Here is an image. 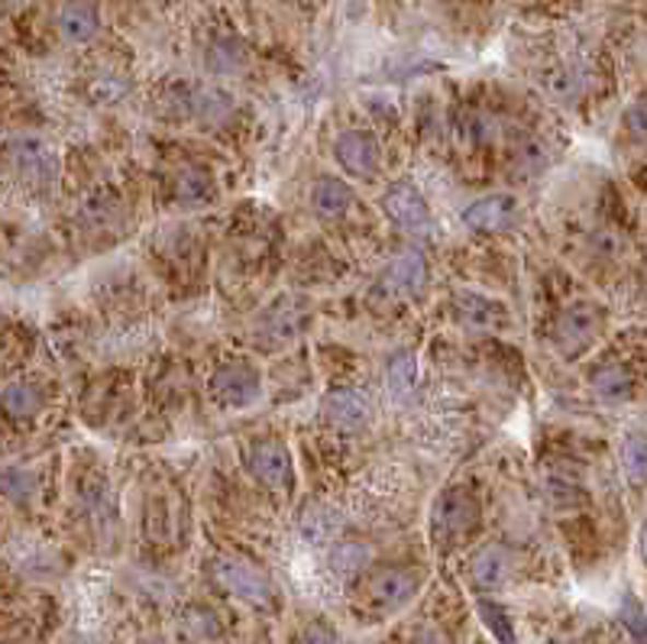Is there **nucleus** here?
<instances>
[{
    "instance_id": "nucleus-1",
    "label": "nucleus",
    "mask_w": 647,
    "mask_h": 644,
    "mask_svg": "<svg viewBox=\"0 0 647 644\" xmlns=\"http://www.w3.org/2000/svg\"><path fill=\"white\" fill-rule=\"evenodd\" d=\"M0 165L3 172L26 192H49L56 185V152L39 137H13L0 149Z\"/></svg>"
},
{
    "instance_id": "nucleus-2",
    "label": "nucleus",
    "mask_w": 647,
    "mask_h": 644,
    "mask_svg": "<svg viewBox=\"0 0 647 644\" xmlns=\"http://www.w3.org/2000/svg\"><path fill=\"white\" fill-rule=\"evenodd\" d=\"M418 586H421V576L415 571H408V567H382V571L366 576L362 602L376 616H392V612L405 609L415 599Z\"/></svg>"
},
{
    "instance_id": "nucleus-3",
    "label": "nucleus",
    "mask_w": 647,
    "mask_h": 644,
    "mask_svg": "<svg viewBox=\"0 0 647 644\" xmlns=\"http://www.w3.org/2000/svg\"><path fill=\"white\" fill-rule=\"evenodd\" d=\"M602 334V311L589 301H576L570 308H564L554 321V347L561 350V357L576 359L582 357Z\"/></svg>"
},
{
    "instance_id": "nucleus-4",
    "label": "nucleus",
    "mask_w": 647,
    "mask_h": 644,
    "mask_svg": "<svg viewBox=\"0 0 647 644\" xmlns=\"http://www.w3.org/2000/svg\"><path fill=\"white\" fill-rule=\"evenodd\" d=\"M480 515H483L480 499L470 490L453 486V490L440 493L431 511V528L437 541H460V538H466L470 531L480 528Z\"/></svg>"
},
{
    "instance_id": "nucleus-5",
    "label": "nucleus",
    "mask_w": 647,
    "mask_h": 644,
    "mask_svg": "<svg viewBox=\"0 0 647 644\" xmlns=\"http://www.w3.org/2000/svg\"><path fill=\"white\" fill-rule=\"evenodd\" d=\"M215 579L236 599L250 602V606H263L269 609L276 602V589L269 583L266 573H259L253 564L236 561V557H220L215 564Z\"/></svg>"
},
{
    "instance_id": "nucleus-6",
    "label": "nucleus",
    "mask_w": 647,
    "mask_h": 644,
    "mask_svg": "<svg viewBox=\"0 0 647 644\" xmlns=\"http://www.w3.org/2000/svg\"><path fill=\"white\" fill-rule=\"evenodd\" d=\"M382 211L389 220L412 233V237H431L434 233V215L428 202L421 198V192L412 182H395L385 195H382Z\"/></svg>"
},
{
    "instance_id": "nucleus-7",
    "label": "nucleus",
    "mask_w": 647,
    "mask_h": 644,
    "mask_svg": "<svg viewBox=\"0 0 647 644\" xmlns=\"http://www.w3.org/2000/svg\"><path fill=\"white\" fill-rule=\"evenodd\" d=\"M246 467L253 473L256 483H263L266 490H276V493H286L291 490V480H294V467H291V453L282 440H256L250 450H246Z\"/></svg>"
},
{
    "instance_id": "nucleus-8",
    "label": "nucleus",
    "mask_w": 647,
    "mask_h": 644,
    "mask_svg": "<svg viewBox=\"0 0 647 644\" xmlns=\"http://www.w3.org/2000/svg\"><path fill=\"white\" fill-rule=\"evenodd\" d=\"M211 399L223 409H250L263 386H259V372L246 363H227L220 366L215 376H211V386H208Z\"/></svg>"
},
{
    "instance_id": "nucleus-9",
    "label": "nucleus",
    "mask_w": 647,
    "mask_h": 644,
    "mask_svg": "<svg viewBox=\"0 0 647 644\" xmlns=\"http://www.w3.org/2000/svg\"><path fill=\"white\" fill-rule=\"evenodd\" d=\"M521 220H524V205L508 192L486 195L463 211V223L476 233H505L515 230Z\"/></svg>"
},
{
    "instance_id": "nucleus-10",
    "label": "nucleus",
    "mask_w": 647,
    "mask_h": 644,
    "mask_svg": "<svg viewBox=\"0 0 647 644\" xmlns=\"http://www.w3.org/2000/svg\"><path fill=\"white\" fill-rule=\"evenodd\" d=\"M428 288V260L418 250L402 253L398 260H392V266L382 273L379 279V295L398 301V298H415Z\"/></svg>"
},
{
    "instance_id": "nucleus-11",
    "label": "nucleus",
    "mask_w": 647,
    "mask_h": 644,
    "mask_svg": "<svg viewBox=\"0 0 647 644\" xmlns=\"http://www.w3.org/2000/svg\"><path fill=\"white\" fill-rule=\"evenodd\" d=\"M453 321L470 331H502L511 318H508L502 301L480 295V291H460L453 298Z\"/></svg>"
},
{
    "instance_id": "nucleus-12",
    "label": "nucleus",
    "mask_w": 647,
    "mask_h": 644,
    "mask_svg": "<svg viewBox=\"0 0 647 644\" xmlns=\"http://www.w3.org/2000/svg\"><path fill=\"white\" fill-rule=\"evenodd\" d=\"M334 156L344 165V172L357 175V179H369L379 172V146L369 134L362 130H347L337 137L334 143Z\"/></svg>"
},
{
    "instance_id": "nucleus-13",
    "label": "nucleus",
    "mask_w": 647,
    "mask_h": 644,
    "mask_svg": "<svg viewBox=\"0 0 647 644\" xmlns=\"http://www.w3.org/2000/svg\"><path fill=\"white\" fill-rule=\"evenodd\" d=\"M324 418L327 425L344 434H360L369 425V402L354 389H337L324 399Z\"/></svg>"
},
{
    "instance_id": "nucleus-14",
    "label": "nucleus",
    "mask_w": 647,
    "mask_h": 644,
    "mask_svg": "<svg viewBox=\"0 0 647 644\" xmlns=\"http://www.w3.org/2000/svg\"><path fill=\"white\" fill-rule=\"evenodd\" d=\"M515 571V557L505 544H486L483 551H476L470 576L480 589H499L508 583V576Z\"/></svg>"
},
{
    "instance_id": "nucleus-15",
    "label": "nucleus",
    "mask_w": 647,
    "mask_h": 644,
    "mask_svg": "<svg viewBox=\"0 0 647 644\" xmlns=\"http://www.w3.org/2000/svg\"><path fill=\"white\" fill-rule=\"evenodd\" d=\"M101 20H97V10L84 0H69L62 10H59V33L66 43L72 46H81V43H91L94 33H97Z\"/></svg>"
},
{
    "instance_id": "nucleus-16",
    "label": "nucleus",
    "mask_w": 647,
    "mask_h": 644,
    "mask_svg": "<svg viewBox=\"0 0 647 644\" xmlns=\"http://www.w3.org/2000/svg\"><path fill=\"white\" fill-rule=\"evenodd\" d=\"M43 409V392L33 382H10L0 392V412L13 422H30Z\"/></svg>"
},
{
    "instance_id": "nucleus-17",
    "label": "nucleus",
    "mask_w": 647,
    "mask_h": 644,
    "mask_svg": "<svg viewBox=\"0 0 647 644\" xmlns=\"http://www.w3.org/2000/svg\"><path fill=\"white\" fill-rule=\"evenodd\" d=\"M354 205V192L347 182L340 179H317L311 185V208L321 217H340L350 211Z\"/></svg>"
},
{
    "instance_id": "nucleus-18",
    "label": "nucleus",
    "mask_w": 647,
    "mask_h": 644,
    "mask_svg": "<svg viewBox=\"0 0 647 644\" xmlns=\"http://www.w3.org/2000/svg\"><path fill=\"white\" fill-rule=\"evenodd\" d=\"M592 392H596V399H602L609 405H622L635 395V376L625 366H602L592 376Z\"/></svg>"
},
{
    "instance_id": "nucleus-19",
    "label": "nucleus",
    "mask_w": 647,
    "mask_h": 644,
    "mask_svg": "<svg viewBox=\"0 0 647 644\" xmlns=\"http://www.w3.org/2000/svg\"><path fill=\"white\" fill-rule=\"evenodd\" d=\"M211 192H215V185L201 169H185L175 179V198L182 205H205L211 198Z\"/></svg>"
},
{
    "instance_id": "nucleus-20",
    "label": "nucleus",
    "mask_w": 647,
    "mask_h": 644,
    "mask_svg": "<svg viewBox=\"0 0 647 644\" xmlns=\"http://www.w3.org/2000/svg\"><path fill=\"white\" fill-rule=\"evenodd\" d=\"M499 137V124L483 111H466L460 117V140L470 146H486Z\"/></svg>"
},
{
    "instance_id": "nucleus-21",
    "label": "nucleus",
    "mask_w": 647,
    "mask_h": 644,
    "mask_svg": "<svg viewBox=\"0 0 647 644\" xmlns=\"http://www.w3.org/2000/svg\"><path fill=\"white\" fill-rule=\"evenodd\" d=\"M415 379H418V366H415V357L412 354H398V357L389 363V392L405 399L415 392Z\"/></svg>"
},
{
    "instance_id": "nucleus-22",
    "label": "nucleus",
    "mask_w": 647,
    "mask_h": 644,
    "mask_svg": "<svg viewBox=\"0 0 647 644\" xmlns=\"http://www.w3.org/2000/svg\"><path fill=\"white\" fill-rule=\"evenodd\" d=\"M337 525H340V521H337V515H334L331 508H321V505L314 508V505H311V508L304 511V518H301V534H304L308 541H327V538L337 531Z\"/></svg>"
},
{
    "instance_id": "nucleus-23",
    "label": "nucleus",
    "mask_w": 647,
    "mask_h": 644,
    "mask_svg": "<svg viewBox=\"0 0 647 644\" xmlns=\"http://www.w3.org/2000/svg\"><path fill=\"white\" fill-rule=\"evenodd\" d=\"M480 616L486 622V629L499 639V644H515V625H511V616L505 612V606L499 602H489V599H480Z\"/></svg>"
},
{
    "instance_id": "nucleus-24",
    "label": "nucleus",
    "mask_w": 647,
    "mask_h": 644,
    "mask_svg": "<svg viewBox=\"0 0 647 644\" xmlns=\"http://www.w3.org/2000/svg\"><path fill=\"white\" fill-rule=\"evenodd\" d=\"M366 561H369V551H366L362 544L347 541V544H340V548L334 551V561H331V564H334V573H337V576L350 579V576L366 571Z\"/></svg>"
},
{
    "instance_id": "nucleus-25",
    "label": "nucleus",
    "mask_w": 647,
    "mask_h": 644,
    "mask_svg": "<svg viewBox=\"0 0 647 644\" xmlns=\"http://www.w3.org/2000/svg\"><path fill=\"white\" fill-rule=\"evenodd\" d=\"M515 162L524 165V169H531V172L544 169V165L551 162L547 143H544V140H521V143L515 146Z\"/></svg>"
},
{
    "instance_id": "nucleus-26",
    "label": "nucleus",
    "mask_w": 647,
    "mask_h": 644,
    "mask_svg": "<svg viewBox=\"0 0 647 644\" xmlns=\"http://www.w3.org/2000/svg\"><path fill=\"white\" fill-rule=\"evenodd\" d=\"M592 250H596V256H605V260H622L625 253H628V243L622 240V233H615V230H596L592 233Z\"/></svg>"
},
{
    "instance_id": "nucleus-27",
    "label": "nucleus",
    "mask_w": 647,
    "mask_h": 644,
    "mask_svg": "<svg viewBox=\"0 0 647 644\" xmlns=\"http://www.w3.org/2000/svg\"><path fill=\"white\" fill-rule=\"evenodd\" d=\"M544 88L554 94V97H561V101H570L579 94V78H576L574 69H554L551 74H544Z\"/></svg>"
},
{
    "instance_id": "nucleus-28",
    "label": "nucleus",
    "mask_w": 647,
    "mask_h": 644,
    "mask_svg": "<svg viewBox=\"0 0 647 644\" xmlns=\"http://www.w3.org/2000/svg\"><path fill=\"white\" fill-rule=\"evenodd\" d=\"M625 470L632 473L635 486L645 483V440H642V434H635V437L625 444Z\"/></svg>"
},
{
    "instance_id": "nucleus-29",
    "label": "nucleus",
    "mask_w": 647,
    "mask_h": 644,
    "mask_svg": "<svg viewBox=\"0 0 647 644\" xmlns=\"http://www.w3.org/2000/svg\"><path fill=\"white\" fill-rule=\"evenodd\" d=\"M625 117H628V124H632L635 137H638V140H645V101H635V104H632V111H628Z\"/></svg>"
},
{
    "instance_id": "nucleus-30",
    "label": "nucleus",
    "mask_w": 647,
    "mask_h": 644,
    "mask_svg": "<svg viewBox=\"0 0 647 644\" xmlns=\"http://www.w3.org/2000/svg\"><path fill=\"white\" fill-rule=\"evenodd\" d=\"M628 625H632V632H635V639L642 642L645 639V616H642V606H635V602H628Z\"/></svg>"
},
{
    "instance_id": "nucleus-31",
    "label": "nucleus",
    "mask_w": 647,
    "mask_h": 644,
    "mask_svg": "<svg viewBox=\"0 0 647 644\" xmlns=\"http://www.w3.org/2000/svg\"><path fill=\"white\" fill-rule=\"evenodd\" d=\"M304 644H331V639H327L324 632H311V635L304 639Z\"/></svg>"
},
{
    "instance_id": "nucleus-32",
    "label": "nucleus",
    "mask_w": 647,
    "mask_h": 644,
    "mask_svg": "<svg viewBox=\"0 0 647 644\" xmlns=\"http://www.w3.org/2000/svg\"><path fill=\"white\" fill-rule=\"evenodd\" d=\"M3 3H7V0H0V7H3Z\"/></svg>"
}]
</instances>
